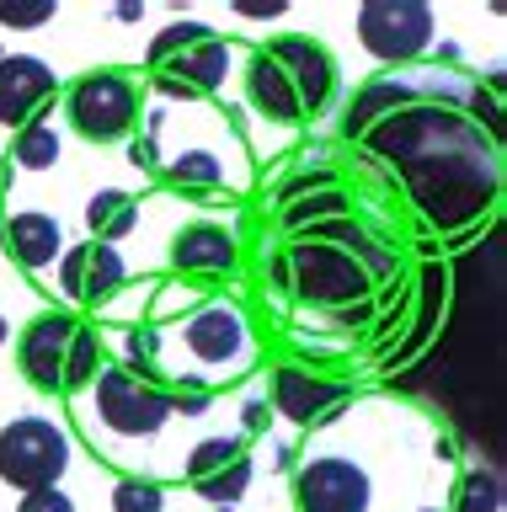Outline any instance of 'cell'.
Listing matches in <instances>:
<instances>
[{
	"instance_id": "cell-21",
	"label": "cell",
	"mask_w": 507,
	"mask_h": 512,
	"mask_svg": "<svg viewBox=\"0 0 507 512\" xmlns=\"http://www.w3.org/2000/svg\"><path fill=\"white\" fill-rule=\"evenodd\" d=\"M246 486H251V454H241L235 464H225V470H214V475L193 480V491L203 496V502H214V507H230Z\"/></svg>"
},
{
	"instance_id": "cell-30",
	"label": "cell",
	"mask_w": 507,
	"mask_h": 512,
	"mask_svg": "<svg viewBox=\"0 0 507 512\" xmlns=\"http://www.w3.org/2000/svg\"><path fill=\"white\" fill-rule=\"evenodd\" d=\"M6 187H11V160L0 155V192H6Z\"/></svg>"
},
{
	"instance_id": "cell-26",
	"label": "cell",
	"mask_w": 507,
	"mask_h": 512,
	"mask_svg": "<svg viewBox=\"0 0 507 512\" xmlns=\"http://www.w3.org/2000/svg\"><path fill=\"white\" fill-rule=\"evenodd\" d=\"M342 203H347V198H342L337 187H321V198H310V203H294V208H289V230H305V224H315L321 214H337Z\"/></svg>"
},
{
	"instance_id": "cell-18",
	"label": "cell",
	"mask_w": 507,
	"mask_h": 512,
	"mask_svg": "<svg viewBox=\"0 0 507 512\" xmlns=\"http://www.w3.org/2000/svg\"><path fill=\"white\" fill-rule=\"evenodd\" d=\"M134 219H139V208L129 192H97L86 208V224H91V235L102 240V246H113V240H123L134 230Z\"/></svg>"
},
{
	"instance_id": "cell-34",
	"label": "cell",
	"mask_w": 507,
	"mask_h": 512,
	"mask_svg": "<svg viewBox=\"0 0 507 512\" xmlns=\"http://www.w3.org/2000/svg\"><path fill=\"white\" fill-rule=\"evenodd\" d=\"M422 512H438V507H422Z\"/></svg>"
},
{
	"instance_id": "cell-15",
	"label": "cell",
	"mask_w": 507,
	"mask_h": 512,
	"mask_svg": "<svg viewBox=\"0 0 507 512\" xmlns=\"http://www.w3.org/2000/svg\"><path fill=\"white\" fill-rule=\"evenodd\" d=\"M182 342H187V352H193L198 363H214V368L241 363L246 320H241V310H230V304H209V310H198L193 320H187Z\"/></svg>"
},
{
	"instance_id": "cell-8",
	"label": "cell",
	"mask_w": 507,
	"mask_h": 512,
	"mask_svg": "<svg viewBox=\"0 0 507 512\" xmlns=\"http://www.w3.org/2000/svg\"><path fill=\"white\" fill-rule=\"evenodd\" d=\"M91 384H97V416L118 432V438H155L161 422L171 416V395L150 374H134V368H102Z\"/></svg>"
},
{
	"instance_id": "cell-6",
	"label": "cell",
	"mask_w": 507,
	"mask_h": 512,
	"mask_svg": "<svg viewBox=\"0 0 507 512\" xmlns=\"http://www.w3.org/2000/svg\"><path fill=\"white\" fill-rule=\"evenodd\" d=\"M283 278H289L294 299L321 304V310H342V304H363L374 288V272L363 267L353 246H331V240H299L283 256Z\"/></svg>"
},
{
	"instance_id": "cell-10",
	"label": "cell",
	"mask_w": 507,
	"mask_h": 512,
	"mask_svg": "<svg viewBox=\"0 0 507 512\" xmlns=\"http://www.w3.org/2000/svg\"><path fill=\"white\" fill-rule=\"evenodd\" d=\"M294 507L299 512H369V475L353 459L321 454L305 459L294 475Z\"/></svg>"
},
{
	"instance_id": "cell-23",
	"label": "cell",
	"mask_w": 507,
	"mask_h": 512,
	"mask_svg": "<svg viewBox=\"0 0 507 512\" xmlns=\"http://www.w3.org/2000/svg\"><path fill=\"white\" fill-rule=\"evenodd\" d=\"M246 454V438H209L193 448V459H187V480H203L214 470H225V464H235Z\"/></svg>"
},
{
	"instance_id": "cell-20",
	"label": "cell",
	"mask_w": 507,
	"mask_h": 512,
	"mask_svg": "<svg viewBox=\"0 0 507 512\" xmlns=\"http://www.w3.org/2000/svg\"><path fill=\"white\" fill-rule=\"evenodd\" d=\"M449 512H502V480L491 470H465L454 480V507Z\"/></svg>"
},
{
	"instance_id": "cell-29",
	"label": "cell",
	"mask_w": 507,
	"mask_h": 512,
	"mask_svg": "<svg viewBox=\"0 0 507 512\" xmlns=\"http://www.w3.org/2000/svg\"><path fill=\"white\" fill-rule=\"evenodd\" d=\"M129 155H134V166H150V160H155V150H150V144H134Z\"/></svg>"
},
{
	"instance_id": "cell-25",
	"label": "cell",
	"mask_w": 507,
	"mask_h": 512,
	"mask_svg": "<svg viewBox=\"0 0 507 512\" xmlns=\"http://www.w3.org/2000/svg\"><path fill=\"white\" fill-rule=\"evenodd\" d=\"M54 16V0H0V22L6 27H43Z\"/></svg>"
},
{
	"instance_id": "cell-16",
	"label": "cell",
	"mask_w": 507,
	"mask_h": 512,
	"mask_svg": "<svg viewBox=\"0 0 507 512\" xmlns=\"http://www.w3.org/2000/svg\"><path fill=\"white\" fill-rule=\"evenodd\" d=\"M11 246V256L27 267V272H43L59 256V224L49 214H17V219H6V235H0Z\"/></svg>"
},
{
	"instance_id": "cell-4",
	"label": "cell",
	"mask_w": 507,
	"mask_h": 512,
	"mask_svg": "<svg viewBox=\"0 0 507 512\" xmlns=\"http://www.w3.org/2000/svg\"><path fill=\"white\" fill-rule=\"evenodd\" d=\"M65 96V118L86 144H123L145 118V80L129 70H81L70 86H59Z\"/></svg>"
},
{
	"instance_id": "cell-24",
	"label": "cell",
	"mask_w": 507,
	"mask_h": 512,
	"mask_svg": "<svg viewBox=\"0 0 507 512\" xmlns=\"http://www.w3.org/2000/svg\"><path fill=\"white\" fill-rule=\"evenodd\" d=\"M113 512H161V486L155 480H118Z\"/></svg>"
},
{
	"instance_id": "cell-33",
	"label": "cell",
	"mask_w": 507,
	"mask_h": 512,
	"mask_svg": "<svg viewBox=\"0 0 507 512\" xmlns=\"http://www.w3.org/2000/svg\"><path fill=\"white\" fill-rule=\"evenodd\" d=\"M214 512H230V507H214Z\"/></svg>"
},
{
	"instance_id": "cell-17",
	"label": "cell",
	"mask_w": 507,
	"mask_h": 512,
	"mask_svg": "<svg viewBox=\"0 0 507 512\" xmlns=\"http://www.w3.org/2000/svg\"><path fill=\"white\" fill-rule=\"evenodd\" d=\"M411 96H417V86H401V80H369V86L353 96V107L342 112V134L363 139L379 118H385V112H395L401 102H411Z\"/></svg>"
},
{
	"instance_id": "cell-28",
	"label": "cell",
	"mask_w": 507,
	"mask_h": 512,
	"mask_svg": "<svg viewBox=\"0 0 507 512\" xmlns=\"http://www.w3.org/2000/svg\"><path fill=\"white\" fill-rule=\"evenodd\" d=\"M235 11L251 16V22H262V16H283V0H235Z\"/></svg>"
},
{
	"instance_id": "cell-2",
	"label": "cell",
	"mask_w": 507,
	"mask_h": 512,
	"mask_svg": "<svg viewBox=\"0 0 507 512\" xmlns=\"http://www.w3.org/2000/svg\"><path fill=\"white\" fill-rule=\"evenodd\" d=\"M331 96H337V59L310 32L267 38L246 59V102L267 123H310L331 107Z\"/></svg>"
},
{
	"instance_id": "cell-12",
	"label": "cell",
	"mask_w": 507,
	"mask_h": 512,
	"mask_svg": "<svg viewBox=\"0 0 507 512\" xmlns=\"http://www.w3.org/2000/svg\"><path fill=\"white\" fill-rule=\"evenodd\" d=\"M235 262H241V246L214 219H193L171 235V267L187 272V278H230Z\"/></svg>"
},
{
	"instance_id": "cell-7",
	"label": "cell",
	"mask_w": 507,
	"mask_h": 512,
	"mask_svg": "<svg viewBox=\"0 0 507 512\" xmlns=\"http://www.w3.org/2000/svg\"><path fill=\"white\" fill-rule=\"evenodd\" d=\"M65 464H70V438L49 416H17V422L0 427V480L17 486L22 496L59 486Z\"/></svg>"
},
{
	"instance_id": "cell-9",
	"label": "cell",
	"mask_w": 507,
	"mask_h": 512,
	"mask_svg": "<svg viewBox=\"0 0 507 512\" xmlns=\"http://www.w3.org/2000/svg\"><path fill=\"white\" fill-rule=\"evenodd\" d=\"M358 38L374 59L406 64L427 48V38H433V11H427L422 0H369V6L358 11Z\"/></svg>"
},
{
	"instance_id": "cell-31",
	"label": "cell",
	"mask_w": 507,
	"mask_h": 512,
	"mask_svg": "<svg viewBox=\"0 0 507 512\" xmlns=\"http://www.w3.org/2000/svg\"><path fill=\"white\" fill-rule=\"evenodd\" d=\"M0 342H6V320H0Z\"/></svg>"
},
{
	"instance_id": "cell-14",
	"label": "cell",
	"mask_w": 507,
	"mask_h": 512,
	"mask_svg": "<svg viewBox=\"0 0 507 512\" xmlns=\"http://www.w3.org/2000/svg\"><path fill=\"white\" fill-rule=\"evenodd\" d=\"M347 400L342 384H331V379H315L305 374V368H278L273 374V406L289 416L294 427H315V422H326L331 411H337Z\"/></svg>"
},
{
	"instance_id": "cell-1",
	"label": "cell",
	"mask_w": 507,
	"mask_h": 512,
	"mask_svg": "<svg viewBox=\"0 0 507 512\" xmlns=\"http://www.w3.org/2000/svg\"><path fill=\"white\" fill-rule=\"evenodd\" d=\"M363 150L401 176L411 208L433 230H465V224L486 219L502 198L497 134H486L443 96L417 91L411 102L385 112L363 134Z\"/></svg>"
},
{
	"instance_id": "cell-22",
	"label": "cell",
	"mask_w": 507,
	"mask_h": 512,
	"mask_svg": "<svg viewBox=\"0 0 507 512\" xmlns=\"http://www.w3.org/2000/svg\"><path fill=\"white\" fill-rule=\"evenodd\" d=\"M166 176H171V187H177V192H219V160L203 155V150L177 155L166 166Z\"/></svg>"
},
{
	"instance_id": "cell-32",
	"label": "cell",
	"mask_w": 507,
	"mask_h": 512,
	"mask_svg": "<svg viewBox=\"0 0 507 512\" xmlns=\"http://www.w3.org/2000/svg\"><path fill=\"white\" fill-rule=\"evenodd\" d=\"M0 235H6V219H0Z\"/></svg>"
},
{
	"instance_id": "cell-3",
	"label": "cell",
	"mask_w": 507,
	"mask_h": 512,
	"mask_svg": "<svg viewBox=\"0 0 507 512\" xmlns=\"http://www.w3.org/2000/svg\"><path fill=\"white\" fill-rule=\"evenodd\" d=\"M102 336L75 310H43L17 331V374L43 395H75L102 374Z\"/></svg>"
},
{
	"instance_id": "cell-11",
	"label": "cell",
	"mask_w": 507,
	"mask_h": 512,
	"mask_svg": "<svg viewBox=\"0 0 507 512\" xmlns=\"http://www.w3.org/2000/svg\"><path fill=\"white\" fill-rule=\"evenodd\" d=\"M59 102V80L43 59L11 54L0 59V128H33L43 123V112Z\"/></svg>"
},
{
	"instance_id": "cell-13",
	"label": "cell",
	"mask_w": 507,
	"mask_h": 512,
	"mask_svg": "<svg viewBox=\"0 0 507 512\" xmlns=\"http://www.w3.org/2000/svg\"><path fill=\"white\" fill-rule=\"evenodd\" d=\"M123 278H129V267H123V256L113 246H102V240H86V246L65 251V262H59V288L75 299V304H102L113 299Z\"/></svg>"
},
{
	"instance_id": "cell-19",
	"label": "cell",
	"mask_w": 507,
	"mask_h": 512,
	"mask_svg": "<svg viewBox=\"0 0 507 512\" xmlns=\"http://www.w3.org/2000/svg\"><path fill=\"white\" fill-rule=\"evenodd\" d=\"M11 166H27V171H49L54 160H59V134L49 123H33V128H22V134H11Z\"/></svg>"
},
{
	"instance_id": "cell-27",
	"label": "cell",
	"mask_w": 507,
	"mask_h": 512,
	"mask_svg": "<svg viewBox=\"0 0 507 512\" xmlns=\"http://www.w3.org/2000/svg\"><path fill=\"white\" fill-rule=\"evenodd\" d=\"M17 512H75V502L59 486H43V491H27Z\"/></svg>"
},
{
	"instance_id": "cell-5",
	"label": "cell",
	"mask_w": 507,
	"mask_h": 512,
	"mask_svg": "<svg viewBox=\"0 0 507 512\" xmlns=\"http://www.w3.org/2000/svg\"><path fill=\"white\" fill-rule=\"evenodd\" d=\"M230 43L203 22H171L150 43V75L166 96H209L225 86Z\"/></svg>"
}]
</instances>
